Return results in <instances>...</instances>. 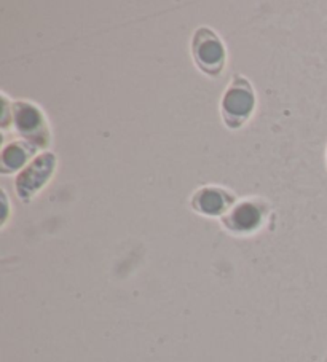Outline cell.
<instances>
[{
  "label": "cell",
  "instance_id": "4",
  "mask_svg": "<svg viewBox=\"0 0 327 362\" xmlns=\"http://www.w3.org/2000/svg\"><path fill=\"white\" fill-rule=\"evenodd\" d=\"M58 166V160L53 152L35 155L30 163L20 171L15 180V190L23 203H30L34 197L52 180Z\"/></svg>",
  "mask_w": 327,
  "mask_h": 362
},
{
  "label": "cell",
  "instance_id": "2",
  "mask_svg": "<svg viewBox=\"0 0 327 362\" xmlns=\"http://www.w3.org/2000/svg\"><path fill=\"white\" fill-rule=\"evenodd\" d=\"M256 91L246 77L235 76L221 101V114L225 127L238 129L244 127L254 114Z\"/></svg>",
  "mask_w": 327,
  "mask_h": 362
},
{
  "label": "cell",
  "instance_id": "7",
  "mask_svg": "<svg viewBox=\"0 0 327 362\" xmlns=\"http://www.w3.org/2000/svg\"><path fill=\"white\" fill-rule=\"evenodd\" d=\"M37 147L26 141H15L4 146L2 155H0V171L2 174H11L18 170H24L30 160L35 158L34 155Z\"/></svg>",
  "mask_w": 327,
  "mask_h": 362
},
{
  "label": "cell",
  "instance_id": "8",
  "mask_svg": "<svg viewBox=\"0 0 327 362\" xmlns=\"http://www.w3.org/2000/svg\"><path fill=\"white\" fill-rule=\"evenodd\" d=\"M326 158H327V153H326Z\"/></svg>",
  "mask_w": 327,
  "mask_h": 362
},
{
  "label": "cell",
  "instance_id": "5",
  "mask_svg": "<svg viewBox=\"0 0 327 362\" xmlns=\"http://www.w3.org/2000/svg\"><path fill=\"white\" fill-rule=\"evenodd\" d=\"M268 204L260 198H249L236 203L221 217L225 230L234 235H253L259 232L268 216Z\"/></svg>",
  "mask_w": 327,
  "mask_h": 362
},
{
  "label": "cell",
  "instance_id": "1",
  "mask_svg": "<svg viewBox=\"0 0 327 362\" xmlns=\"http://www.w3.org/2000/svg\"><path fill=\"white\" fill-rule=\"evenodd\" d=\"M8 128L13 129L23 141L33 144L37 148L48 147L52 139L45 114L39 105L30 101L11 103L10 120L5 129Z\"/></svg>",
  "mask_w": 327,
  "mask_h": 362
},
{
  "label": "cell",
  "instance_id": "6",
  "mask_svg": "<svg viewBox=\"0 0 327 362\" xmlns=\"http://www.w3.org/2000/svg\"><path fill=\"white\" fill-rule=\"evenodd\" d=\"M238 203L234 193L224 187L206 185L201 187L192 197V209L201 216L224 217Z\"/></svg>",
  "mask_w": 327,
  "mask_h": 362
},
{
  "label": "cell",
  "instance_id": "3",
  "mask_svg": "<svg viewBox=\"0 0 327 362\" xmlns=\"http://www.w3.org/2000/svg\"><path fill=\"white\" fill-rule=\"evenodd\" d=\"M192 58L205 76L219 77L227 61V49L216 30L201 26L192 37Z\"/></svg>",
  "mask_w": 327,
  "mask_h": 362
}]
</instances>
